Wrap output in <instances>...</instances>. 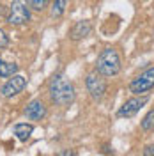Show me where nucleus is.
Segmentation results:
<instances>
[{
    "mask_svg": "<svg viewBox=\"0 0 154 156\" xmlns=\"http://www.w3.org/2000/svg\"><path fill=\"white\" fill-rule=\"evenodd\" d=\"M50 98L58 107H69L75 101V85L64 75H55L50 82Z\"/></svg>",
    "mask_w": 154,
    "mask_h": 156,
    "instance_id": "obj_1",
    "label": "nucleus"
},
{
    "mask_svg": "<svg viewBox=\"0 0 154 156\" xmlns=\"http://www.w3.org/2000/svg\"><path fill=\"white\" fill-rule=\"evenodd\" d=\"M96 71H99L103 76H115L121 71V57L115 48H105L96 62Z\"/></svg>",
    "mask_w": 154,
    "mask_h": 156,
    "instance_id": "obj_2",
    "label": "nucleus"
},
{
    "mask_svg": "<svg viewBox=\"0 0 154 156\" xmlns=\"http://www.w3.org/2000/svg\"><path fill=\"white\" fill-rule=\"evenodd\" d=\"M7 21L11 25H25L30 21V5L27 0H12L9 5V14Z\"/></svg>",
    "mask_w": 154,
    "mask_h": 156,
    "instance_id": "obj_3",
    "label": "nucleus"
},
{
    "mask_svg": "<svg viewBox=\"0 0 154 156\" xmlns=\"http://www.w3.org/2000/svg\"><path fill=\"white\" fill-rule=\"evenodd\" d=\"M152 87H154V66L147 68L144 73H140L136 78H133V82L129 83V90L135 96H144Z\"/></svg>",
    "mask_w": 154,
    "mask_h": 156,
    "instance_id": "obj_4",
    "label": "nucleus"
},
{
    "mask_svg": "<svg viewBox=\"0 0 154 156\" xmlns=\"http://www.w3.org/2000/svg\"><path fill=\"white\" fill-rule=\"evenodd\" d=\"M85 85H87V90L92 99H101L105 96L106 92V80L103 78V75L99 71H92L87 75V80H85Z\"/></svg>",
    "mask_w": 154,
    "mask_h": 156,
    "instance_id": "obj_5",
    "label": "nucleus"
},
{
    "mask_svg": "<svg viewBox=\"0 0 154 156\" xmlns=\"http://www.w3.org/2000/svg\"><path fill=\"white\" fill-rule=\"evenodd\" d=\"M149 101V98L145 96H136V98H131V99H128L122 107L119 108V112H117V115L119 117H126V119H129V117H133L140 110V108L144 107L145 103Z\"/></svg>",
    "mask_w": 154,
    "mask_h": 156,
    "instance_id": "obj_6",
    "label": "nucleus"
},
{
    "mask_svg": "<svg viewBox=\"0 0 154 156\" xmlns=\"http://www.w3.org/2000/svg\"><path fill=\"white\" fill-rule=\"evenodd\" d=\"M27 85V78L21 76V75H12L9 76V80L4 83V87H2V96L4 98H11V96H16L19 94L23 89Z\"/></svg>",
    "mask_w": 154,
    "mask_h": 156,
    "instance_id": "obj_7",
    "label": "nucleus"
},
{
    "mask_svg": "<svg viewBox=\"0 0 154 156\" xmlns=\"http://www.w3.org/2000/svg\"><path fill=\"white\" fill-rule=\"evenodd\" d=\"M90 30H92L90 21H89V20H80V21H76V23L71 27L69 37L73 39V41H80V39L87 37V36L90 34Z\"/></svg>",
    "mask_w": 154,
    "mask_h": 156,
    "instance_id": "obj_8",
    "label": "nucleus"
},
{
    "mask_svg": "<svg viewBox=\"0 0 154 156\" xmlns=\"http://www.w3.org/2000/svg\"><path fill=\"white\" fill-rule=\"evenodd\" d=\"M25 115L30 121H41V119H44V115H46V107L43 105V101L34 99V101H30L29 105H27Z\"/></svg>",
    "mask_w": 154,
    "mask_h": 156,
    "instance_id": "obj_9",
    "label": "nucleus"
},
{
    "mask_svg": "<svg viewBox=\"0 0 154 156\" xmlns=\"http://www.w3.org/2000/svg\"><path fill=\"white\" fill-rule=\"evenodd\" d=\"M32 131H34V126L32 124H27V122H19V124L14 126V135L21 142H27L30 138V135H32Z\"/></svg>",
    "mask_w": 154,
    "mask_h": 156,
    "instance_id": "obj_10",
    "label": "nucleus"
},
{
    "mask_svg": "<svg viewBox=\"0 0 154 156\" xmlns=\"http://www.w3.org/2000/svg\"><path fill=\"white\" fill-rule=\"evenodd\" d=\"M16 71H18L16 64H11V62H5V60L0 58V76L2 78L12 76V75H16Z\"/></svg>",
    "mask_w": 154,
    "mask_h": 156,
    "instance_id": "obj_11",
    "label": "nucleus"
},
{
    "mask_svg": "<svg viewBox=\"0 0 154 156\" xmlns=\"http://www.w3.org/2000/svg\"><path fill=\"white\" fill-rule=\"evenodd\" d=\"M66 11V0H55L51 4V16L53 18H60Z\"/></svg>",
    "mask_w": 154,
    "mask_h": 156,
    "instance_id": "obj_12",
    "label": "nucleus"
},
{
    "mask_svg": "<svg viewBox=\"0 0 154 156\" xmlns=\"http://www.w3.org/2000/svg\"><path fill=\"white\" fill-rule=\"evenodd\" d=\"M142 129L144 131H152L154 129V110H149V114L144 117V121H142Z\"/></svg>",
    "mask_w": 154,
    "mask_h": 156,
    "instance_id": "obj_13",
    "label": "nucleus"
},
{
    "mask_svg": "<svg viewBox=\"0 0 154 156\" xmlns=\"http://www.w3.org/2000/svg\"><path fill=\"white\" fill-rule=\"evenodd\" d=\"M50 4V0H30V7L34 11H43L46 9V5Z\"/></svg>",
    "mask_w": 154,
    "mask_h": 156,
    "instance_id": "obj_14",
    "label": "nucleus"
},
{
    "mask_svg": "<svg viewBox=\"0 0 154 156\" xmlns=\"http://www.w3.org/2000/svg\"><path fill=\"white\" fill-rule=\"evenodd\" d=\"M7 44H9V37L5 36V32H4V30L0 29V50H2V48H5Z\"/></svg>",
    "mask_w": 154,
    "mask_h": 156,
    "instance_id": "obj_15",
    "label": "nucleus"
},
{
    "mask_svg": "<svg viewBox=\"0 0 154 156\" xmlns=\"http://www.w3.org/2000/svg\"><path fill=\"white\" fill-rule=\"evenodd\" d=\"M144 154L145 156H154V144H151V146H147L144 149Z\"/></svg>",
    "mask_w": 154,
    "mask_h": 156,
    "instance_id": "obj_16",
    "label": "nucleus"
}]
</instances>
